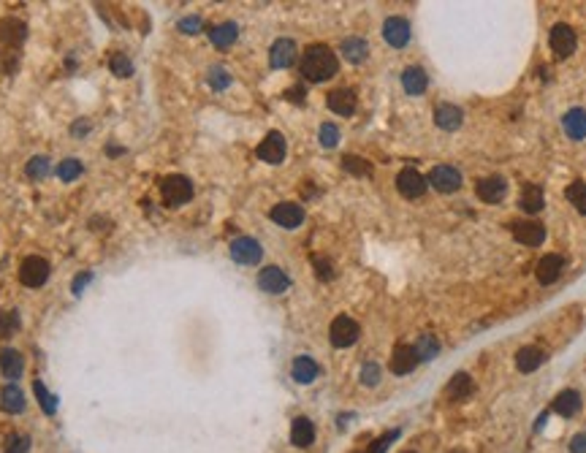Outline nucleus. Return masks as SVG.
I'll return each mask as SVG.
<instances>
[{"label": "nucleus", "mask_w": 586, "mask_h": 453, "mask_svg": "<svg viewBox=\"0 0 586 453\" xmlns=\"http://www.w3.org/2000/svg\"><path fill=\"white\" fill-rule=\"evenodd\" d=\"M160 193L166 198L169 207H182L193 198V182L182 177V174H171L160 182Z\"/></svg>", "instance_id": "nucleus-2"}, {"label": "nucleus", "mask_w": 586, "mask_h": 453, "mask_svg": "<svg viewBox=\"0 0 586 453\" xmlns=\"http://www.w3.org/2000/svg\"><path fill=\"white\" fill-rule=\"evenodd\" d=\"M261 256H263L261 244L255 242L253 236H239V239H233L231 242V258L236 261V263L255 266V263L261 261Z\"/></svg>", "instance_id": "nucleus-7"}, {"label": "nucleus", "mask_w": 586, "mask_h": 453, "mask_svg": "<svg viewBox=\"0 0 586 453\" xmlns=\"http://www.w3.org/2000/svg\"><path fill=\"white\" fill-rule=\"evenodd\" d=\"M258 158H261L263 163H272V166L282 163V158H285V138H282V133L272 131L269 136L263 138L261 144H258Z\"/></svg>", "instance_id": "nucleus-11"}, {"label": "nucleus", "mask_w": 586, "mask_h": 453, "mask_svg": "<svg viewBox=\"0 0 586 453\" xmlns=\"http://www.w3.org/2000/svg\"><path fill=\"white\" fill-rule=\"evenodd\" d=\"M407 453H413V451H407Z\"/></svg>", "instance_id": "nucleus-52"}, {"label": "nucleus", "mask_w": 586, "mask_h": 453, "mask_svg": "<svg viewBox=\"0 0 586 453\" xmlns=\"http://www.w3.org/2000/svg\"><path fill=\"white\" fill-rule=\"evenodd\" d=\"M71 131H74V136H79V133H87V131H90V122H74V128H71Z\"/></svg>", "instance_id": "nucleus-50"}, {"label": "nucleus", "mask_w": 586, "mask_h": 453, "mask_svg": "<svg viewBox=\"0 0 586 453\" xmlns=\"http://www.w3.org/2000/svg\"><path fill=\"white\" fill-rule=\"evenodd\" d=\"M358 334H361L358 323L348 315L334 317V320H331V329H328V337H331V345H334V348H350L355 339H358Z\"/></svg>", "instance_id": "nucleus-5"}, {"label": "nucleus", "mask_w": 586, "mask_h": 453, "mask_svg": "<svg viewBox=\"0 0 586 453\" xmlns=\"http://www.w3.org/2000/svg\"><path fill=\"white\" fill-rule=\"evenodd\" d=\"M179 31L187 33V36L199 33L201 31V19L199 16H185V19H179Z\"/></svg>", "instance_id": "nucleus-45"}, {"label": "nucleus", "mask_w": 586, "mask_h": 453, "mask_svg": "<svg viewBox=\"0 0 586 453\" xmlns=\"http://www.w3.org/2000/svg\"><path fill=\"white\" fill-rule=\"evenodd\" d=\"M328 109L334 114H342V117H350L355 111V92L348 90V87H340V90L328 92Z\"/></svg>", "instance_id": "nucleus-18"}, {"label": "nucleus", "mask_w": 586, "mask_h": 453, "mask_svg": "<svg viewBox=\"0 0 586 453\" xmlns=\"http://www.w3.org/2000/svg\"><path fill=\"white\" fill-rule=\"evenodd\" d=\"M57 177H60L62 182H74L77 177H82V163H79L77 158H65V160H60V166H57Z\"/></svg>", "instance_id": "nucleus-38"}, {"label": "nucleus", "mask_w": 586, "mask_h": 453, "mask_svg": "<svg viewBox=\"0 0 586 453\" xmlns=\"http://www.w3.org/2000/svg\"><path fill=\"white\" fill-rule=\"evenodd\" d=\"M33 391H35V396H38V405L44 408V413H47V415H55V410H57V396H55V393H49L47 386H44L41 380H35V383H33Z\"/></svg>", "instance_id": "nucleus-34"}, {"label": "nucleus", "mask_w": 586, "mask_h": 453, "mask_svg": "<svg viewBox=\"0 0 586 453\" xmlns=\"http://www.w3.org/2000/svg\"><path fill=\"white\" fill-rule=\"evenodd\" d=\"M416 350L410 348V345H397L394 348V356H391V372L394 375H407V372H413L416 369Z\"/></svg>", "instance_id": "nucleus-19"}, {"label": "nucleus", "mask_w": 586, "mask_h": 453, "mask_svg": "<svg viewBox=\"0 0 586 453\" xmlns=\"http://www.w3.org/2000/svg\"><path fill=\"white\" fill-rule=\"evenodd\" d=\"M426 185H429L426 177L416 168H402L399 177H397V187L404 198H421L426 193Z\"/></svg>", "instance_id": "nucleus-6"}, {"label": "nucleus", "mask_w": 586, "mask_h": 453, "mask_svg": "<svg viewBox=\"0 0 586 453\" xmlns=\"http://www.w3.org/2000/svg\"><path fill=\"white\" fill-rule=\"evenodd\" d=\"M568 201H570L581 214H586V185L584 182H573L570 187H568Z\"/></svg>", "instance_id": "nucleus-39"}, {"label": "nucleus", "mask_w": 586, "mask_h": 453, "mask_svg": "<svg viewBox=\"0 0 586 453\" xmlns=\"http://www.w3.org/2000/svg\"><path fill=\"white\" fill-rule=\"evenodd\" d=\"M340 71L337 55L326 44H312L302 58V74L307 82H328L331 76Z\"/></svg>", "instance_id": "nucleus-1"}, {"label": "nucleus", "mask_w": 586, "mask_h": 453, "mask_svg": "<svg viewBox=\"0 0 586 453\" xmlns=\"http://www.w3.org/2000/svg\"><path fill=\"white\" fill-rule=\"evenodd\" d=\"M315 266H318V277L321 280H331L334 277V269H331V263L326 258H315Z\"/></svg>", "instance_id": "nucleus-47"}, {"label": "nucleus", "mask_w": 586, "mask_h": 453, "mask_svg": "<svg viewBox=\"0 0 586 453\" xmlns=\"http://www.w3.org/2000/svg\"><path fill=\"white\" fill-rule=\"evenodd\" d=\"M513 236H516V242L526 244V247H538L546 239V228L535 220H521V223H513Z\"/></svg>", "instance_id": "nucleus-15"}, {"label": "nucleus", "mask_w": 586, "mask_h": 453, "mask_svg": "<svg viewBox=\"0 0 586 453\" xmlns=\"http://www.w3.org/2000/svg\"><path fill=\"white\" fill-rule=\"evenodd\" d=\"M209 84H212V90H226L228 84H231V76H228V71L226 68H212L209 71Z\"/></svg>", "instance_id": "nucleus-42"}, {"label": "nucleus", "mask_w": 586, "mask_h": 453, "mask_svg": "<svg viewBox=\"0 0 586 453\" xmlns=\"http://www.w3.org/2000/svg\"><path fill=\"white\" fill-rule=\"evenodd\" d=\"M49 171H52V166H49L47 155H35V158L28 160V166H25V174H28V180H33V182L47 180Z\"/></svg>", "instance_id": "nucleus-33"}, {"label": "nucleus", "mask_w": 586, "mask_h": 453, "mask_svg": "<svg viewBox=\"0 0 586 453\" xmlns=\"http://www.w3.org/2000/svg\"><path fill=\"white\" fill-rule=\"evenodd\" d=\"M540 364H543V350L538 348H521L516 353V366L521 372H535Z\"/></svg>", "instance_id": "nucleus-32"}, {"label": "nucleus", "mask_w": 586, "mask_h": 453, "mask_svg": "<svg viewBox=\"0 0 586 453\" xmlns=\"http://www.w3.org/2000/svg\"><path fill=\"white\" fill-rule=\"evenodd\" d=\"M464 114L459 106L453 104H440L437 109H434V122L443 128V131H456L459 125H462Z\"/></svg>", "instance_id": "nucleus-20"}, {"label": "nucleus", "mask_w": 586, "mask_h": 453, "mask_svg": "<svg viewBox=\"0 0 586 453\" xmlns=\"http://www.w3.org/2000/svg\"><path fill=\"white\" fill-rule=\"evenodd\" d=\"M258 285H261V290H266V293L277 296V293H285V290L291 288V280H288V274L282 272L280 266H266V269H261V274H258Z\"/></svg>", "instance_id": "nucleus-10"}, {"label": "nucleus", "mask_w": 586, "mask_h": 453, "mask_svg": "<svg viewBox=\"0 0 586 453\" xmlns=\"http://www.w3.org/2000/svg\"><path fill=\"white\" fill-rule=\"evenodd\" d=\"M570 451L573 453H586V432H581V435H575V437H573Z\"/></svg>", "instance_id": "nucleus-48"}, {"label": "nucleus", "mask_w": 586, "mask_h": 453, "mask_svg": "<svg viewBox=\"0 0 586 453\" xmlns=\"http://www.w3.org/2000/svg\"><path fill=\"white\" fill-rule=\"evenodd\" d=\"M16 329H19V312L16 310H3L0 312V339L14 337Z\"/></svg>", "instance_id": "nucleus-36"}, {"label": "nucleus", "mask_w": 586, "mask_h": 453, "mask_svg": "<svg viewBox=\"0 0 586 453\" xmlns=\"http://www.w3.org/2000/svg\"><path fill=\"white\" fill-rule=\"evenodd\" d=\"M342 166L348 168L350 174H358V177H364V174H370V171H372L370 163H364L361 158H353V155H348V158L342 160Z\"/></svg>", "instance_id": "nucleus-44"}, {"label": "nucleus", "mask_w": 586, "mask_h": 453, "mask_svg": "<svg viewBox=\"0 0 586 453\" xmlns=\"http://www.w3.org/2000/svg\"><path fill=\"white\" fill-rule=\"evenodd\" d=\"M288 98H291V101H302V98H304V90H302V87H293V90H288Z\"/></svg>", "instance_id": "nucleus-51"}, {"label": "nucleus", "mask_w": 586, "mask_h": 453, "mask_svg": "<svg viewBox=\"0 0 586 453\" xmlns=\"http://www.w3.org/2000/svg\"><path fill=\"white\" fill-rule=\"evenodd\" d=\"M426 84H429V79L424 74V68H418V65L407 68V71L402 74V87L407 90V95H421V92L426 90Z\"/></svg>", "instance_id": "nucleus-26"}, {"label": "nucleus", "mask_w": 586, "mask_h": 453, "mask_svg": "<svg viewBox=\"0 0 586 453\" xmlns=\"http://www.w3.org/2000/svg\"><path fill=\"white\" fill-rule=\"evenodd\" d=\"M90 280H93V272H84V274H79V277H74V293H82V288L87 285V283H90Z\"/></svg>", "instance_id": "nucleus-49"}, {"label": "nucleus", "mask_w": 586, "mask_h": 453, "mask_svg": "<svg viewBox=\"0 0 586 453\" xmlns=\"http://www.w3.org/2000/svg\"><path fill=\"white\" fill-rule=\"evenodd\" d=\"M554 410L559 413V415H565V418L575 415V413L581 410V396H578V391H562L559 393V396L554 399Z\"/></svg>", "instance_id": "nucleus-29"}, {"label": "nucleus", "mask_w": 586, "mask_h": 453, "mask_svg": "<svg viewBox=\"0 0 586 453\" xmlns=\"http://www.w3.org/2000/svg\"><path fill=\"white\" fill-rule=\"evenodd\" d=\"M31 451V437L28 435H11L6 440V453H28Z\"/></svg>", "instance_id": "nucleus-41"}, {"label": "nucleus", "mask_w": 586, "mask_h": 453, "mask_svg": "<svg viewBox=\"0 0 586 453\" xmlns=\"http://www.w3.org/2000/svg\"><path fill=\"white\" fill-rule=\"evenodd\" d=\"M383 38L394 49H402V46L410 41V22L402 19V16H388L386 25H383Z\"/></svg>", "instance_id": "nucleus-12"}, {"label": "nucleus", "mask_w": 586, "mask_h": 453, "mask_svg": "<svg viewBox=\"0 0 586 453\" xmlns=\"http://www.w3.org/2000/svg\"><path fill=\"white\" fill-rule=\"evenodd\" d=\"M291 375H293V380H296V383L307 386V383H312V380L321 375V366L315 364V359H309V356H299V359L293 361Z\"/></svg>", "instance_id": "nucleus-22"}, {"label": "nucleus", "mask_w": 586, "mask_h": 453, "mask_svg": "<svg viewBox=\"0 0 586 453\" xmlns=\"http://www.w3.org/2000/svg\"><path fill=\"white\" fill-rule=\"evenodd\" d=\"M367 52H370V46H367L364 38L350 36V38L342 41V58H345L348 62H364L367 60Z\"/></svg>", "instance_id": "nucleus-27"}, {"label": "nucleus", "mask_w": 586, "mask_h": 453, "mask_svg": "<svg viewBox=\"0 0 586 453\" xmlns=\"http://www.w3.org/2000/svg\"><path fill=\"white\" fill-rule=\"evenodd\" d=\"M293 60H296V44L291 38H277L272 44V52H269L272 68H291Z\"/></svg>", "instance_id": "nucleus-16"}, {"label": "nucleus", "mask_w": 586, "mask_h": 453, "mask_svg": "<svg viewBox=\"0 0 586 453\" xmlns=\"http://www.w3.org/2000/svg\"><path fill=\"white\" fill-rule=\"evenodd\" d=\"M519 207H521L524 212H529V214H535V212L543 209V190H540L538 185H524V187H521Z\"/></svg>", "instance_id": "nucleus-28"}, {"label": "nucleus", "mask_w": 586, "mask_h": 453, "mask_svg": "<svg viewBox=\"0 0 586 453\" xmlns=\"http://www.w3.org/2000/svg\"><path fill=\"white\" fill-rule=\"evenodd\" d=\"M269 217L277 223L280 228H299L302 223H304V209L299 207V204H293V201H282V204H277L275 209L269 212Z\"/></svg>", "instance_id": "nucleus-9"}, {"label": "nucleus", "mask_w": 586, "mask_h": 453, "mask_svg": "<svg viewBox=\"0 0 586 453\" xmlns=\"http://www.w3.org/2000/svg\"><path fill=\"white\" fill-rule=\"evenodd\" d=\"M548 44L559 58H568V55L575 52V33H573L570 25H554L551 36H548Z\"/></svg>", "instance_id": "nucleus-13"}, {"label": "nucleus", "mask_w": 586, "mask_h": 453, "mask_svg": "<svg viewBox=\"0 0 586 453\" xmlns=\"http://www.w3.org/2000/svg\"><path fill=\"white\" fill-rule=\"evenodd\" d=\"M562 125H565V133L570 138H584L586 136V111L584 109H570L568 114H565V120H562Z\"/></svg>", "instance_id": "nucleus-25"}, {"label": "nucleus", "mask_w": 586, "mask_h": 453, "mask_svg": "<svg viewBox=\"0 0 586 453\" xmlns=\"http://www.w3.org/2000/svg\"><path fill=\"white\" fill-rule=\"evenodd\" d=\"M0 372H3V378H9L11 383H14L16 378H22V372H25V359H22V353L14 348L0 350Z\"/></svg>", "instance_id": "nucleus-17"}, {"label": "nucleus", "mask_w": 586, "mask_h": 453, "mask_svg": "<svg viewBox=\"0 0 586 453\" xmlns=\"http://www.w3.org/2000/svg\"><path fill=\"white\" fill-rule=\"evenodd\" d=\"M397 435H399V432H388V435H383V437L377 440V442L370 448V453H386V448L391 445V440L397 437Z\"/></svg>", "instance_id": "nucleus-46"}, {"label": "nucleus", "mask_w": 586, "mask_h": 453, "mask_svg": "<svg viewBox=\"0 0 586 453\" xmlns=\"http://www.w3.org/2000/svg\"><path fill=\"white\" fill-rule=\"evenodd\" d=\"M25 38H28V28H25V22H22V19H16V16H6V19H0V46H3L6 52H14V55H19L16 49L22 46Z\"/></svg>", "instance_id": "nucleus-4"}, {"label": "nucleus", "mask_w": 586, "mask_h": 453, "mask_svg": "<svg viewBox=\"0 0 586 453\" xmlns=\"http://www.w3.org/2000/svg\"><path fill=\"white\" fill-rule=\"evenodd\" d=\"M562 266H565V261H562V256H546L538 261V280L543 283V285H551V283H556L559 280V274H562Z\"/></svg>", "instance_id": "nucleus-21"}, {"label": "nucleus", "mask_w": 586, "mask_h": 453, "mask_svg": "<svg viewBox=\"0 0 586 453\" xmlns=\"http://www.w3.org/2000/svg\"><path fill=\"white\" fill-rule=\"evenodd\" d=\"M0 408L6 410V413H11V415L25 410V393L16 388V383H9V386L0 391Z\"/></svg>", "instance_id": "nucleus-24"}, {"label": "nucleus", "mask_w": 586, "mask_h": 453, "mask_svg": "<svg viewBox=\"0 0 586 453\" xmlns=\"http://www.w3.org/2000/svg\"><path fill=\"white\" fill-rule=\"evenodd\" d=\"M361 383L364 386H377L380 383V366L375 361H367L361 366Z\"/></svg>", "instance_id": "nucleus-43"}, {"label": "nucleus", "mask_w": 586, "mask_h": 453, "mask_svg": "<svg viewBox=\"0 0 586 453\" xmlns=\"http://www.w3.org/2000/svg\"><path fill=\"white\" fill-rule=\"evenodd\" d=\"M337 141H340V128L334 122H324L321 125V144L331 150V147H337Z\"/></svg>", "instance_id": "nucleus-40"}, {"label": "nucleus", "mask_w": 586, "mask_h": 453, "mask_svg": "<svg viewBox=\"0 0 586 453\" xmlns=\"http://www.w3.org/2000/svg\"><path fill=\"white\" fill-rule=\"evenodd\" d=\"M49 280V261L41 256H28L19 266V283L25 288H41Z\"/></svg>", "instance_id": "nucleus-3"}, {"label": "nucleus", "mask_w": 586, "mask_h": 453, "mask_svg": "<svg viewBox=\"0 0 586 453\" xmlns=\"http://www.w3.org/2000/svg\"><path fill=\"white\" fill-rule=\"evenodd\" d=\"M109 68H111V74L120 76V79H125V76L133 74V62L125 58V52H114V55H111V60H109Z\"/></svg>", "instance_id": "nucleus-37"}, {"label": "nucleus", "mask_w": 586, "mask_h": 453, "mask_svg": "<svg viewBox=\"0 0 586 453\" xmlns=\"http://www.w3.org/2000/svg\"><path fill=\"white\" fill-rule=\"evenodd\" d=\"M448 393H450L453 399H464V396H470V393H472V380H470V375H464V372L453 375L450 386H448Z\"/></svg>", "instance_id": "nucleus-35"}, {"label": "nucleus", "mask_w": 586, "mask_h": 453, "mask_svg": "<svg viewBox=\"0 0 586 453\" xmlns=\"http://www.w3.org/2000/svg\"><path fill=\"white\" fill-rule=\"evenodd\" d=\"M426 182L432 185L434 190H440V193H453V190L462 187V174L453 166H434L429 171V180Z\"/></svg>", "instance_id": "nucleus-8"}, {"label": "nucleus", "mask_w": 586, "mask_h": 453, "mask_svg": "<svg viewBox=\"0 0 586 453\" xmlns=\"http://www.w3.org/2000/svg\"><path fill=\"white\" fill-rule=\"evenodd\" d=\"M291 442L296 445V448H309L312 442H315V426H312V421L309 418H296L291 426Z\"/></svg>", "instance_id": "nucleus-23"}, {"label": "nucleus", "mask_w": 586, "mask_h": 453, "mask_svg": "<svg viewBox=\"0 0 586 453\" xmlns=\"http://www.w3.org/2000/svg\"><path fill=\"white\" fill-rule=\"evenodd\" d=\"M413 350H416L418 361H432L434 356L440 353V342H437V337H432V334H421Z\"/></svg>", "instance_id": "nucleus-31"}, {"label": "nucleus", "mask_w": 586, "mask_h": 453, "mask_svg": "<svg viewBox=\"0 0 586 453\" xmlns=\"http://www.w3.org/2000/svg\"><path fill=\"white\" fill-rule=\"evenodd\" d=\"M236 36H239L236 25H233V22H223V25H215V28L209 31V41L215 46H220V49H226V46H231L233 41H236Z\"/></svg>", "instance_id": "nucleus-30"}, {"label": "nucleus", "mask_w": 586, "mask_h": 453, "mask_svg": "<svg viewBox=\"0 0 586 453\" xmlns=\"http://www.w3.org/2000/svg\"><path fill=\"white\" fill-rule=\"evenodd\" d=\"M475 193H478V198L486 201V204H499V201L505 198V193H508V182L502 180V177H486V180H480L478 185H475Z\"/></svg>", "instance_id": "nucleus-14"}]
</instances>
